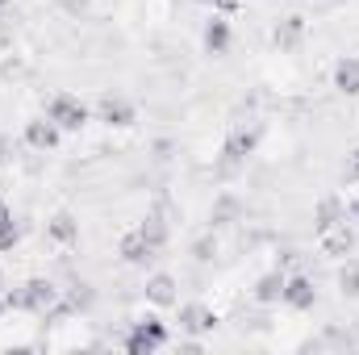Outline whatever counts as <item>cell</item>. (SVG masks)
Returning a JSON list of instances; mask_svg holds the SVG:
<instances>
[{"label": "cell", "mask_w": 359, "mask_h": 355, "mask_svg": "<svg viewBox=\"0 0 359 355\" xmlns=\"http://www.w3.org/2000/svg\"><path fill=\"white\" fill-rule=\"evenodd\" d=\"M196 4H205V8H209V13H226V17H234V13H238V4H243V0H196Z\"/></svg>", "instance_id": "7402d4cb"}, {"label": "cell", "mask_w": 359, "mask_h": 355, "mask_svg": "<svg viewBox=\"0 0 359 355\" xmlns=\"http://www.w3.org/2000/svg\"><path fill=\"white\" fill-rule=\"evenodd\" d=\"M280 305H288L292 314H309L313 305H318V284L305 276V272H288V280H284V297H280Z\"/></svg>", "instance_id": "8992f818"}, {"label": "cell", "mask_w": 359, "mask_h": 355, "mask_svg": "<svg viewBox=\"0 0 359 355\" xmlns=\"http://www.w3.org/2000/svg\"><path fill=\"white\" fill-rule=\"evenodd\" d=\"M21 138H25L29 151H55V147L63 142V130H59L50 117H29L25 130H21Z\"/></svg>", "instance_id": "9c48e42d"}, {"label": "cell", "mask_w": 359, "mask_h": 355, "mask_svg": "<svg viewBox=\"0 0 359 355\" xmlns=\"http://www.w3.org/2000/svg\"><path fill=\"white\" fill-rule=\"evenodd\" d=\"M142 297H147V305L151 309H172L180 301V284L172 272H151L147 276V284H142Z\"/></svg>", "instance_id": "ba28073f"}, {"label": "cell", "mask_w": 359, "mask_h": 355, "mask_svg": "<svg viewBox=\"0 0 359 355\" xmlns=\"http://www.w3.org/2000/svg\"><path fill=\"white\" fill-rule=\"evenodd\" d=\"M4 288H8V280H4V267H0V293H4Z\"/></svg>", "instance_id": "484cf974"}, {"label": "cell", "mask_w": 359, "mask_h": 355, "mask_svg": "<svg viewBox=\"0 0 359 355\" xmlns=\"http://www.w3.org/2000/svg\"><path fill=\"white\" fill-rule=\"evenodd\" d=\"M46 117H50L63 134H80L92 121V109L76 96V92H55V96L46 100Z\"/></svg>", "instance_id": "7a4b0ae2"}, {"label": "cell", "mask_w": 359, "mask_h": 355, "mask_svg": "<svg viewBox=\"0 0 359 355\" xmlns=\"http://www.w3.org/2000/svg\"><path fill=\"white\" fill-rule=\"evenodd\" d=\"M192 251H196V260L205 264V260H213V255H217V239H201V243H196Z\"/></svg>", "instance_id": "603a6c76"}, {"label": "cell", "mask_w": 359, "mask_h": 355, "mask_svg": "<svg viewBox=\"0 0 359 355\" xmlns=\"http://www.w3.org/2000/svg\"><path fill=\"white\" fill-rule=\"evenodd\" d=\"M259 138H264V130L259 126H230V134H226V142H222V168L230 172V168H243L255 151H259Z\"/></svg>", "instance_id": "3957f363"}, {"label": "cell", "mask_w": 359, "mask_h": 355, "mask_svg": "<svg viewBox=\"0 0 359 355\" xmlns=\"http://www.w3.org/2000/svg\"><path fill=\"white\" fill-rule=\"evenodd\" d=\"M168 343H172V326L159 314H142L138 322H130V330L121 339L126 355H155L159 347H168Z\"/></svg>", "instance_id": "6da1fadb"}, {"label": "cell", "mask_w": 359, "mask_h": 355, "mask_svg": "<svg viewBox=\"0 0 359 355\" xmlns=\"http://www.w3.org/2000/svg\"><path fill=\"white\" fill-rule=\"evenodd\" d=\"M284 280H288V272H284V267H271V272H264V276L255 280L251 297H255L259 305H280V297H284Z\"/></svg>", "instance_id": "9a60e30c"}, {"label": "cell", "mask_w": 359, "mask_h": 355, "mask_svg": "<svg viewBox=\"0 0 359 355\" xmlns=\"http://www.w3.org/2000/svg\"><path fill=\"white\" fill-rule=\"evenodd\" d=\"M21 243V226H17V217H13V209L0 201V255L4 251H13Z\"/></svg>", "instance_id": "ffe728a7"}, {"label": "cell", "mask_w": 359, "mask_h": 355, "mask_svg": "<svg viewBox=\"0 0 359 355\" xmlns=\"http://www.w3.org/2000/svg\"><path fill=\"white\" fill-rule=\"evenodd\" d=\"M8 4H13V0H0V8H8Z\"/></svg>", "instance_id": "83f0119b"}, {"label": "cell", "mask_w": 359, "mask_h": 355, "mask_svg": "<svg viewBox=\"0 0 359 355\" xmlns=\"http://www.w3.org/2000/svg\"><path fill=\"white\" fill-rule=\"evenodd\" d=\"M330 84H334V92H343V96H359V55H339L334 59Z\"/></svg>", "instance_id": "5bb4252c"}, {"label": "cell", "mask_w": 359, "mask_h": 355, "mask_svg": "<svg viewBox=\"0 0 359 355\" xmlns=\"http://www.w3.org/2000/svg\"><path fill=\"white\" fill-rule=\"evenodd\" d=\"M347 180H359V147L347 155Z\"/></svg>", "instance_id": "cb8c5ba5"}, {"label": "cell", "mask_w": 359, "mask_h": 355, "mask_svg": "<svg viewBox=\"0 0 359 355\" xmlns=\"http://www.w3.org/2000/svg\"><path fill=\"white\" fill-rule=\"evenodd\" d=\"M217 322L222 318L209 305H201V301L180 305V330H188V335H209V330H217Z\"/></svg>", "instance_id": "4fadbf2b"}, {"label": "cell", "mask_w": 359, "mask_h": 355, "mask_svg": "<svg viewBox=\"0 0 359 355\" xmlns=\"http://www.w3.org/2000/svg\"><path fill=\"white\" fill-rule=\"evenodd\" d=\"M4 314H8V305H4V293H0V318H4Z\"/></svg>", "instance_id": "4316f807"}, {"label": "cell", "mask_w": 359, "mask_h": 355, "mask_svg": "<svg viewBox=\"0 0 359 355\" xmlns=\"http://www.w3.org/2000/svg\"><path fill=\"white\" fill-rule=\"evenodd\" d=\"M117 255H121V264H126V267H147L159 251H155L138 230H126V234H121V243H117Z\"/></svg>", "instance_id": "8fae6325"}, {"label": "cell", "mask_w": 359, "mask_h": 355, "mask_svg": "<svg viewBox=\"0 0 359 355\" xmlns=\"http://www.w3.org/2000/svg\"><path fill=\"white\" fill-rule=\"evenodd\" d=\"M351 217H359V196L351 201Z\"/></svg>", "instance_id": "d4e9b609"}, {"label": "cell", "mask_w": 359, "mask_h": 355, "mask_svg": "<svg viewBox=\"0 0 359 355\" xmlns=\"http://www.w3.org/2000/svg\"><path fill=\"white\" fill-rule=\"evenodd\" d=\"M318 243H322V255H326V260H347L359 247V234L347 222H339V226H330L326 234H318Z\"/></svg>", "instance_id": "30bf717a"}, {"label": "cell", "mask_w": 359, "mask_h": 355, "mask_svg": "<svg viewBox=\"0 0 359 355\" xmlns=\"http://www.w3.org/2000/svg\"><path fill=\"white\" fill-rule=\"evenodd\" d=\"M59 301H63V288H59L55 280H42V276H34V280H25V284H21V314L46 318V314H50Z\"/></svg>", "instance_id": "277c9868"}, {"label": "cell", "mask_w": 359, "mask_h": 355, "mask_svg": "<svg viewBox=\"0 0 359 355\" xmlns=\"http://www.w3.org/2000/svg\"><path fill=\"white\" fill-rule=\"evenodd\" d=\"M96 121H104L109 130H130V126L138 121V109H134V100L104 92V96H100V105H96Z\"/></svg>", "instance_id": "52a82bcc"}, {"label": "cell", "mask_w": 359, "mask_h": 355, "mask_svg": "<svg viewBox=\"0 0 359 355\" xmlns=\"http://www.w3.org/2000/svg\"><path fill=\"white\" fill-rule=\"evenodd\" d=\"M339 222H347L343 201H339V196H322V201H318V209H313V234H326V230H330V226H339Z\"/></svg>", "instance_id": "e0dca14e"}, {"label": "cell", "mask_w": 359, "mask_h": 355, "mask_svg": "<svg viewBox=\"0 0 359 355\" xmlns=\"http://www.w3.org/2000/svg\"><path fill=\"white\" fill-rule=\"evenodd\" d=\"M134 230H138V234H142V239H147V243H151L155 251H163V247H168V239H172V230H168L163 213H147V217H142V222H138Z\"/></svg>", "instance_id": "ac0fdd59"}, {"label": "cell", "mask_w": 359, "mask_h": 355, "mask_svg": "<svg viewBox=\"0 0 359 355\" xmlns=\"http://www.w3.org/2000/svg\"><path fill=\"white\" fill-rule=\"evenodd\" d=\"M305 34H309V25H305V17H301V13H292V17H284V21L276 25V34H271V42H276L280 51H297V46L305 42Z\"/></svg>", "instance_id": "2e32d148"}, {"label": "cell", "mask_w": 359, "mask_h": 355, "mask_svg": "<svg viewBox=\"0 0 359 355\" xmlns=\"http://www.w3.org/2000/svg\"><path fill=\"white\" fill-rule=\"evenodd\" d=\"M201 46H205V55H213V59L230 55V46H234V25H230L226 13H209V21H205V29H201Z\"/></svg>", "instance_id": "5b68a950"}, {"label": "cell", "mask_w": 359, "mask_h": 355, "mask_svg": "<svg viewBox=\"0 0 359 355\" xmlns=\"http://www.w3.org/2000/svg\"><path fill=\"white\" fill-rule=\"evenodd\" d=\"M63 301H67V309H72V314H88L92 305H96V288L84 284V280H76V284L67 288V297H63Z\"/></svg>", "instance_id": "d6986e66"}, {"label": "cell", "mask_w": 359, "mask_h": 355, "mask_svg": "<svg viewBox=\"0 0 359 355\" xmlns=\"http://www.w3.org/2000/svg\"><path fill=\"white\" fill-rule=\"evenodd\" d=\"M339 288H343V297H359V260H347V264L339 267Z\"/></svg>", "instance_id": "44dd1931"}, {"label": "cell", "mask_w": 359, "mask_h": 355, "mask_svg": "<svg viewBox=\"0 0 359 355\" xmlns=\"http://www.w3.org/2000/svg\"><path fill=\"white\" fill-rule=\"evenodd\" d=\"M46 239H50L55 247H76V243H80V217H76L72 209L50 213V222H46Z\"/></svg>", "instance_id": "7c38bea8"}]
</instances>
